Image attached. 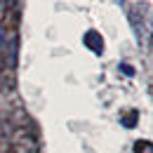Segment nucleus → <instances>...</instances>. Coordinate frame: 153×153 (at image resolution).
I'll list each match as a JSON object with an SVG mask.
<instances>
[{
	"mask_svg": "<svg viewBox=\"0 0 153 153\" xmlns=\"http://www.w3.org/2000/svg\"><path fill=\"white\" fill-rule=\"evenodd\" d=\"M127 14H130V21H132V28H134V33H137V38L141 40L146 36V26H144V19L139 17V10H134V5H132Z\"/></svg>",
	"mask_w": 153,
	"mask_h": 153,
	"instance_id": "obj_1",
	"label": "nucleus"
},
{
	"mask_svg": "<svg viewBox=\"0 0 153 153\" xmlns=\"http://www.w3.org/2000/svg\"><path fill=\"white\" fill-rule=\"evenodd\" d=\"M85 42H92L90 47H92L94 52H101V47H99V45H101V38H99V33H94V31H90V33L85 36Z\"/></svg>",
	"mask_w": 153,
	"mask_h": 153,
	"instance_id": "obj_2",
	"label": "nucleus"
},
{
	"mask_svg": "<svg viewBox=\"0 0 153 153\" xmlns=\"http://www.w3.org/2000/svg\"><path fill=\"white\" fill-rule=\"evenodd\" d=\"M134 153H153V146H151V141H137L134 144Z\"/></svg>",
	"mask_w": 153,
	"mask_h": 153,
	"instance_id": "obj_3",
	"label": "nucleus"
},
{
	"mask_svg": "<svg viewBox=\"0 0 153 153\" xmlns=\"http://www.w3.org/2000/svg\"><path fill=\"white\" fill-rule=\"evenodd\" d=\"M0 42H5V33H2V28H0Z\"/></svg>",
	"mask_w": 153,
	"mask_h": 153,
	"instance_id": "obj_4",
	"label": "nucleus"
},
{
	"mask_svg": "<svg viewBox=\"0 0 153 153\" xmlns=\"http://www.w3.org/2000/svg\"><path fill=\"white\" fill-rule=\"evenodd\" d=\"M0 68H2V54H0Z\"/></svg>",
	"mask_w": 153,
	"mask_h": 153,
	"instance_id": "obj_5",
	"label": "nucleus"
}]
</instances>
